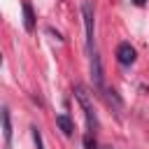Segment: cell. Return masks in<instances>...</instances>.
<instances>
[{
    "mask_svg": "<svg viewBox=\"0 0 149 149\" xmlns=\"http://www.w3.org/2000/svg\"><path fill=\"white\" fill-rule=\"evenodd\" d=\"M102 149H112V147H102Z\"/></svg>",
    "mask_w": 149,
    "mask_h": 149,
    "instance_id": "11",
    "label": "cell"
},
{
    "mask_svg": "<svg viewBox=\"0 0 149 149\" xmlns=\"http://www.w3.org/2000/svg\"><path fill=\"white\" fill-rule=\"evenodd\" d=\"M84 147H86V149H95V137H93V133H86V135H84Z\"/></svg>",
    "mask_w": 149,
    "mask_h": 149,
    "instance_id": "8",
    "label": "cell"
},
{
    "mask_svg": "<svg viewBox=\"0 0 149 149\" xmlns=\"http://www.w3.org/2000/svg\"><path fill=\"white\" fill-rule=\"evenodd\" d=\"M135 58H137V51H135V47H130V42H121L116 47V61L121 65H130V63H135Z\"/></svg>",
    "mask_w": 149,
    "mask_h": 149,
    "instance_id": "3",
    "label": "cell"
},
{
    "mask_svg": "<svg viewBox=\"0 0 149 149\" xmlns=\"http://www.w3.org/2000/svg\"><path fill=\"white\" fill-rule=\"evenodd\" d=\"M130 2H133V5H137V7H142V5L147 2V0H130Z\"/></svg>",
    "mask_w": 149,
    "mask_h": 149,
    "instance_id": "10",
    "label": "cell"
},
{
    "mask_svg": "<svg viewBox=\"0 0 149 149\" xmlns=\"http://www.w3.org/2000/svg\"><path fill=\"white\" fill-rule=\"evenodd\" d=\"M91 79L98 88H102V63H100V56L93 54L91 56Z\"/></svg>",
    "mask_w": 149,
    "mask_h": 149,
    "instance_id": "4",
    "label": "cell"
},
{
    "mask_svg": "<svg viewBox=\"0 0 149 149\" xmlns=\"http://www.w3.org/2000/svg\"><path fill=\"white\" fill-rule=\"evenodd\" d=\"M21 9H23V26H26L28 33H33V30H35V14H33V7H30L28 2H23Z\"/></svg>",
    "mask_w": 149,
    "mask_h": 149,
    "instance_id": "5",
    "label": "cell"
},
{
    "mask_svg": "<svg viewBox=\"0 0 149 149\" xmlns=\"http://www.w3.org/2000/svg\"><path fill=\"white\" fill-rule=\"evenodd\" d=\"M74 98L79 100V105H81V109H84V114H86V126H88V133H95V130H98V116H95V109H93L91 93H88L81 84H77V86H74Z\"/></svg>",
    "mask_w": 149,
    "mask_h": 149,
    "instance_id": "1",
    "label": "cell"
},
{
    "mask_svg": "<svg viewBox=\"0 0 149 149\" xmlns=\"http://www.w3.org/2000/svg\"><path fill=\"white\" fill-rule=\"evenodd\" d=\"M81 19H84V30H86V47H93V37H95V12H93V2L84 0L81 2Z\"/></svg>",
    "mask_w": 149,
    "mask_h": 149,
    "instance_id": "2",
    "label": "cell"
},
{
    "mask_svg": "<svg viewBox=\"0 0 149 149\" xmlns=\"http://www.w3.org/2000/svg\"><path fill=\"white\" fill-rule=\"evenodd\" d=\"M56 126H58V128L63 130V135H68V137H70L72 130H74V123L70 121L68 114H58V116H56Z\"/></svg>",
    "mask_w": 149,
    "mask_h": 149,
    "instance_id": "7",
    "label": "cell"
},
{
    "mask_svg": "<svg viewBox=\"0 0 149 149\" xmlns=\"http://www.w3.org/2000/svg\"><path fill=\"white\" fill-rule=\"evenodd\" d=\"M30 130H33V140H35V144H37V149H44V142H42V135H40V130H37L35 126H33Z\"/></svg>",
    "mask_w": 149,
    "mask_h": 149,
    "instance_id": "9",
    "label": "cell"
},
{
    "mask_svg": "<svg viewBox=\"0 0 149 149\" xmlns=\"http://www.w3.org/2000/svg\"><path fill=\"white\" fill-rule=\"evenodd\" d=\"M2 135H5V144H9L12 142V116L7 107H2Z\"/></svg>",
    "mask_w": 149,
    "mask_h": 149,
    "instance_id": "6",
    "label": "cell"
}]
</instances>
